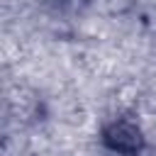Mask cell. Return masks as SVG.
Returning a JSON list of instances; mask_svg holds the SVG:
<instances>
[{"label": "cell", "mask_w": 156, "mask_h": 156, "mask_svg": "<svg viewBox=\"0 0 156 156\" xmlns=\"http://www.w3.org/2000/svg\"><path fill=\"white\" fill-rule=\"evenodd\" d=\"M105 144L115 151H122V154H134L141 149V134L134 124L129 122H115L107 127L105 132Z\"/></svg>", "instance_id": "cell-1"}]
</instances>
